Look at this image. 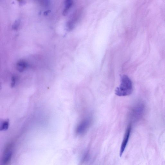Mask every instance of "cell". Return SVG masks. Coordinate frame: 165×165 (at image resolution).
Here are the masks:
<instances>
[{"label": "cell", "instance_id": "1", "mask_svg": "<svg viewBox=\"0 0 165 165\" xmlns=\"http://www.w3.org/2000/svg\"><path fill=\"white\" fill-rule=\"evenodd\" d=\"M133 91L132 83L126 75H124L121 78V84L115 91L116 95L119 96H124L131 95Z\"/></svg>", "mask_w": 165, "mask_h": 165}, {"label": "cell", "instance_id": "2", "mask_svg": "<svg viewBox=\"0 0 165 165\" xmlns=\"http://www.w3.org/2000/svg\"><path fill=\"white\" fill-rule=\"evenodd\" d=\"M13 145L9 143L6 147L2 159V165H9L12 161L13 153Z\"/></svg>", "mask_w": 165, "mask_h": 165}, {"label": "cell", "instance_id": "3", "mask_svg": "<svg viewBox=\"0 0 165 165\" xmlns=\"http://www.w3.org/2000/svg\"><path fill=\"white\" fill-rule=\"evenodd\" d=\"M91 123L92 120L90 118H87L82 120L76 128V134L79 135L84 134L90 128Z\"/></svg>", "mask_w": 165, "mask_h": 165}, {"label": "cell", "instance_id": "4", "mask_svg": "<svg viewBox=\"0 0 165 165\" xmlns=\"http://www.w3.org/2000/svg\"><path fill=\"white\" fill-rule=\"evenodd\" d=\"M131 125H128L126 131V133L121 147L120 156L121 157L127 145L131 131Z\"/></svg>", "mask_w": 165, "mask_h": 165}, {"label": "cell", "instance_id": "5", "mask_svg": "<svg viewBox=\"0 0 165 165\" xmlns=\"http://www.w3.org/2000/svg\"><path fill=\"white\" fill-rule=\"evenodd\" d=\"M27 67V63L23 60H20L18 61L16 65L17 69L20 72H23L25 70Z\"/></svg>", "mask_w": 165, "mask_h": 165}, {"label": "cell", "instance_id": "6", "mask_svg": "<svg viewBox=\"0 0 165 165\" xmlns=\"http://www.w3.org/2000/svg\"><path fill=\"white\" fill-rule=\"evenodd\" d=\"M73 2L71 1H66L65 6L63 10V15L64 16L66 15L70 8L72 6Z\"/></svg>", "mask_w": 165, "mask_h": 165}, {"label": "cell", "instance_id": "7", "mask_svg": "<svg viewBox=\"0 0 165 165\" xmlns=\"http://www.w3.org/2000/svg\"><path fill=\"white\" fill-rule=\"evenodd\" d=\"M9 126V121L8 120H5L3 121L1 124V131H6L8 130Z\"/></svg>", "mask_w": 165, "mask_h": 165}, {"label": "cell", "instance_id": "8", "mask_svg": "<svg viewBox=\"0 0 165 165\" xmlns=\"http://www.w3.org/2000/svg\"><path fill=\"white\" fill-rule=\"evenodd\" d=\"M17 81V78L15 76H13V77L12 80V82H11V86L12 87H14Z\"/></svg>", "mask_w": 165, "mask_h": 165}, {"label": "cell", "instance_id": "9", "mask_svg": "<svg viewBox=\"0 0 165 165\" xmlns=\"http://www.w3.org/2000/svg\"><path fill=\"white\" fill-rule=\"evenodd\" d=\"M19 25V21L16 20L13 25V28L14 29H16L18 28Z\"/></svg>", "mask_w": 165, "mask_h": 165}, {"label": "cell", "instance_id": "10", "mask_svg": "<svg viewBox=\"0 0 165 165\" xmlns=\"http://www.w3.org/2000/svg\"><path fill=\"white\" fill-rule=\"evenodd\" d=\"M49 13V11H47L44 13L45 15H47Z\"/></svg>", "mask_w": 165, "mask_h": 165}]
</instances>
